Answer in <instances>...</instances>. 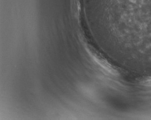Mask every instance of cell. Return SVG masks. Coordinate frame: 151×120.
Here are the masks:
<instances>
[{"instance_id": "cell-1", "label": "cell", "mask_w": 151, "mask_h": 120, "mask_svg": "<svg viewBox=\"0 0 151 120\" xmlns=\"http://www.w3.org/2000/svg\"><path fill=\"white\" fill-rule=\"evenodd\" d=\"M142 84L147 86H151V77L144 80L142 81Z\"/></svg>"}]
</instances>
